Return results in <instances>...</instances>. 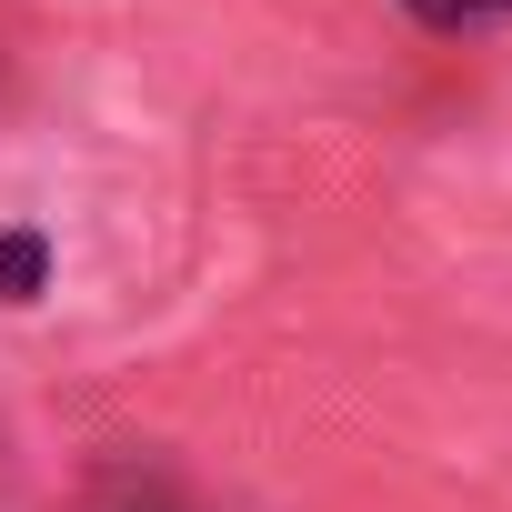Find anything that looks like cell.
<instances>
[{"label": "cell", "mask_w": 512, "mask_h": 512, "mask_svg": "<svg viewBox=\"0 0 512 512\" xmlns=\"http://www.w3.org/2000/svg\"><path fill=\"white\" fill-rule=\"evenodd\" d=\"M51 282V241L41 231H0V302H31Z\"/></svg>", "instance_id": "1"}, {"label": "cell", "mask_w": 512, "mask_h": 512, "mask_svg": "<svg viewBox=\"0 0 512 512\" xmlns=\"http://www.w3.org/2000/svg\"><path fill=\"white\" fill-rule=\"evenodd\" d=\"M412 11H422L432 31H472V21H502L512 0H412Z\"/></svg>", "instance_id": "2"}, {"label": "cell", "mask_w": 512, "mask_h": 512, "mask_svg": "<svg viewBox=\"0 0 512 512\" xmlns=\"http://www.w3.org/2000/svg\"><path fill=\"white\" fill-rule=\"evenodd\" d=\"M111 512H181V502H171V492H151V482H141V492H121V502H111Z\"/></svg>", "instance_id": "3"}]
</instances>
